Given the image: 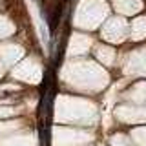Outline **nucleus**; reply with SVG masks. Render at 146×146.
Here are the masks:
<instances>
[{
	"mask_svg": "<svg viewBox=\"0 0 146 146\" xmlns=\"http://www.w3.org/2000/svg\"><path fill=\"white\" fill-rule=\"evenodd\" d=\"M111 144L113 146H131L130 141H128V137H124V135H115L111 139Z\"/></svg>",
	"mask_w": 146,
	"mask_h": 146,
	"instance_id": "f257e3e1",
	"label": "nucleus"
},
{
	"mask_svg": "<svg viewBox=\"0 0 146 146\" xmlns=\"http://www.w3.org/2000/svg\"><path fill=\"white\" fill-rule=\"evenodd\" d=\"M13 113V110L11 108H7V110H0V117H6V115H11Z\"/></svg>",
	"mask_w": 146,
	"mask_h": 146,
	"instance_id": "f03ea898",
	"label": "nucleus"
}]
</instances>
